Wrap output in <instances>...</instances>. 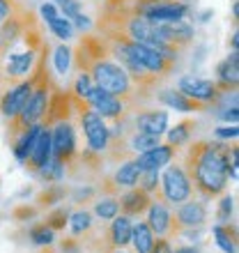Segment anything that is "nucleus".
Wrapping results in <instances>:
<instances>
[{
    "instance_id": "nucleus-16",
    "label": "nucleus",
    "mask_w": 239,
    "mask_h": 253,
    "mask_svg": "<svg viewBox=\"0 0 239 253\" xmlns=\"http://www.w3.org/2000/svg\"><path fill=\"white\" fill-rule=\"evenodd\" d=\"M51 157H53V152H51V129H46V126H44L26 164L33 168V170H37V173H40L41 168L51 161Z\"/></svg>"
},
{
    "instance_id": "nucleus-26",
    "label": "nucleus",
    "mask_w": 239,
    "mask_h": 253,
    "mask_svg": "<svg viewBox=\"0 0 239 253\" xmlns=\"http://www.w3.org/2000/svg\"><path fill=\"white\" fill-rule=\"evenodd\" d=\"M48 28H51V33L58 37V40L67 42V40H72L74 37V26H72V21L65 19V16H55V19L48 21Z\"/></svg>"
},
{
    "instance_id": "nucleus-42",
    "label": "nucleus",
    "mask_w": 239,
    "mask_h": 253,
    "mask_svg": "<svg viewBox=\"0 0 239 253\" xmlns=\"http://www.w3.org/2000/svg\"><path fill=\"white\" fill-rule=\"evenodd\" d=\"M150 253H173V249H170V244L166 240H154V247Z\"/></svg>"
},
{
    "instance_id": "nucleus-36",
    "label": "nucleus",
    "mask_w": 239,
    "mask_h": 253,
    "mask_svg": "<svg viewBox=\"0 0 239 253\" xmlns=\"http://www.w3.org/2000/svg\"><path fill=\"white\" fill-rule=\"evenodd\" d=\"M233 203H235L233 196H226V198L221 200V205H219V221H221V223H228V221H230L233 210H235Z\"/></svg>"
},
{
    "instance_id": "nucleus-29",
    "label": "nucleus",
    "mask_w": 239,
    "mask_h": 253,
    "mask_svg": "<svg viewBox=\"0 0 239 253\" xmlns=\"http://www.w3.org/2000/svg\"><path fill=\"white\" fill-rule=\"evenodd\" d=\"M92 87H94L92 76H90L87 72H80L79 76H76V83H74V94H76V99L87 101L90 92H92Z\"/></svg>"
},
{
    "instance_id": "nucleus-5",
    "label": "nucleus",
    "mask_w": 239,
    "mask_h": 253,
    "mask_svg": "<svg viewBox=\"0 0 239 253\" xmlns=\"http://www.w3.org/2000/svg\"><path fill=\"white\" fill-rule=\"evenodd\" d=\"M159 187L163 191V198L168 203H173V205H179V203H184V200L191 198V180H189V175L184 173V168L173 164V166H168L163 170V177L159 180Z\"/></svg>"
},
{
    "instance_id": "nucleus-41",
    "label": "nucleus",
    "mask_w": 239,
    "mask_h": 253,
    "mask_svg": "<svg viewBox=\"0 0 239 253\" xmlns=\"http://www.w3.org/2000/svg\"><path fill=\"white\" fill-rule=\"evenodd\" d=\"M72 26H76V28H79V30H85V33H87V30L92 28V21H90V19H87V16H85V14L80 12L79 16H76V19L72 21Z\"/></svg>"
},
{
    "instance_id": "nucleus-12",
    "label": "nucleus",
    "mask_w": 239,
    "mask_h": 253,
    "mask_svg": "<svg viewBox=\"0 0 239 253\" xmlns=\"http://www.w3.org/2000/svg\"><path fill=\"white\" fill-rule=\"evenodd\" d=\"M175 157V147L170 145H157L147 152H140L136 164L140 170H161L163 166H168Z\"/></svg>"
},
{
    "instance_id": "nucleus-6",
    "label": "nucleus",
    "mask_w": 239,
    "mask_h": 253,
    "mask_svg": "<svg viewBox=\"0 0 239 253\" xmlns=\"http://www.w3.org/2000/svg\"><path fill=\"white\" fill-rule=\"evenodd\" d=\"M80 126L85 131L90 152H104L108 147V143H111V129L106 126L104 118L97 111L87 108L85 104H83V111H80Z\"/></svg>"
},
{
    "instance_id": "nucleus-30",
    "label": "nucleus",
    "mask_w": 239,
    "mask_h": 253,
    "mask_svg": "<svg viewBox=\"0 0 239 253\" xmlns=\"http://www.w3.org/2000/svg\"><path fill=\"white\" fill-rule=\"evenodd\" d=\"M191 122H182V125H177L175 129H170L168 131V143H170V147H179L184 145L186 140H189V133H191Z\"/></svg>"
},
{
    "instance_id": "nucleus-11",
    "label": "nucleus",
    "mask_w": 239,
    "mask_h": 253,
    "mask_svg": "<svg viewBox=\"0 0 239 253\" xmlns=\"http://www.w3.org/2000/svg\"><path fill=\"white\" fill-rule=\"evenodd\" d=\"M159 35L168 44H173L175 48H184L186 44H191L193 40V28L186 23L184 19L179 21H166V23H154Z\"/></svg>"
},
{
    "instance_id": "nucleus-19",
    "label": "nucleus",
    "mask_w": 239,
    "mask_h": 253,
    "mask_svg": "<svg viewBox=\"0 0 239 253\" xmlns=\"http://www.w3.org/2000/svg\"><path fill=\"white\" fill-rule=\"evenodd\" d=\"M44 126L37 122V125H30L28 129H23V133H21V138L16 140V145H14V154H16V159L21 161V164H26L28 157H30V152H33L35 143H37V138H40V133Z\"/></svg>"
},
{
    "instance_id": "nucleus-45",
    "label": "nucleus",
    "mask_w": 239,
    "mask_h": 253,
    "mask_svg": "<svg viewBox=\"0 0 239 253\" xmlns=\"http://www.w3.org/2000/svg\"><path fill=\"white\" fill-rule=\"evenodd\" d=\"M233 16H235V19H237V16H239V5H237V2H235V5H233Z\"/></svg>"
},
{
    "instance_id": "nucleus-1",
    "label": "nucleus",
    "mask_w": 239,
    "mask_h": 253,
    "mask_svg": "<svg viewBox=\"0 0 239 253\" xmlns=\"http://www.w3.org/2000/svg\"><path fill=\"white\" fill-rule=\"evenodd\" d=\"M223 145L219 143H196L189 152V166L196 187L207 198H214L228 187V164Z\"/></svg>"
},
{
    "instance_id": "nucleus-2",
    "label": "nucleus",
    "mask_w": 239,
    "mask_h": 253,
    "mask_svg": "<svg viewBox=\"0 0 239 253\" xmlns=\"http://www.w3.org/2000/svg\"><path fill=\"white\" fill-rule=\"evenodd\" d=\"M40 35L30 26L26 35V42H23V48H16L14 44L9 51H7L0 60H2V76L5 79H23L33 72L35 67V58H37V46H40Z\"/></svg>"
},
{
    "instance_id": "nucleus-39",
    "label": "nucleus",
    "mask_w": 239,
    "mask_h": 253,
    "mask_svg": "<svg viewBox=\"0 0 239 253\" xmlns=\"http://www.w3.org/2000/svg\"><path fill=\"white\" fill-rule=\"evenodd\" d=\"M67 219H69V216H67L65 210H58V212H53L51 216H48V226L51 228H62L67 223Z\"/></svg>"
},
{
    "instance_id": "nucleus-3",
    "label": "nucleus",
    "mask_w": 239,
    "mask_h": 253,
    "mask_svg": "<svg viewBox=\"0 0 239 253\" xmlns=\"http://www.w3.org/2000/svg\"><path fill=\"white\" fill-rule=\"evenodd\" d=\"M87 74L92 76L94 85H99L101 90L115 94L120 99H124V97L131 94V76H129V74L124 72V67L118 65V62L101 58V60L92 62V67H90Z\"/></svg>"
},
{
    "instance_id": "nucleus-38",
    "label": "nucleus",
    "mask_w": 239,
    "mask_h": 253,
    "mask_svg": "<svg viewBox=\"0 0 239 253\" xmlns=\"http://www.w3.org/2000/svg\"><path fill=\"white\" fill-rule=\"evenodd\" d=\"M239 136V129H237V125H223V126H219V129H216V138H237Z\"/></svg>"
},
{
    "instance_id": "nucleus-44",
    "label": "nucleus",
    "mask_w": 239,
    "mask_h": 253,
    "mask_svg": "<svg viewBox=\"0 0 239 253\" xmlns=\"http://www.w3.org/2000/svg\"><path fill=\"white\" fill-rule=\"evenodd\" d=\"M230 42H233V51H237V44H239V35L235 33V35H233V40H230Z\"/></svg>"
},
{
    "instance_id": "nucleus-37",
    "label": "nucleus",
    "mask_w": 239,
    "mask_h": 253,
    "mask_svg": "<svg viewBox=\"0 0 239 253\" xmlns=\"http://www.w3.org/2000/svg\"><path fill=\"white\" fill-rule=\"evenodd\" d=\"M19 5H21L19 0H0V23H2L9 14L16 12V7Z\"/></svg>"
},
{
    "instance_id": "nucleus-40",
    "label": "nucleus",
    "mask_w": 239,
    "mask_h": 253,
    "mask_svg": "<svg viewBox=\"0 0 239 253\" xmlns=\"http://www.w3.org/2000/svg\"><path fill=\"white\" fill-rule=\"evenodd\" d=\"M40 14H41V19H44V21L48 23L51 19H55V16H58V7H55L53 2H41Z\"/></svg>"
},
{
    "instance_id": "nucleus-17",
    "label": "nucleus",
    "mask_w": 239,
    "mask_h": 253,
    "mask_svg": "<svg viewBox=\"0 0 239 253\" xmlns=\"http://www.w3.org/2000/svg\"><path fill=\"white\" fill-rule=\"evenodd\" d=\"M136 126L138 131L161 136L168 131V113L166 111H143L136 115Z\"/></svg>"
},
{
    "instance_id": "nucleus-31",
    "label": "nucleus",
    "mask_w": 239,
    "mask_h": 253,
    "mask_svg": "<svg viewBox=\"0 0 239 253\" xmlns=\"http://www.w3.org/2000/svg\"><path fill=\"white\" fill-rule=\"evenodd\" d=\"M30 240L37 244V247H48V244H53V228L51 226H37V228H33L30 230Z\"/></svg>"
},
{
    "instance_id": "nucleus-20",
    "label": "nucleus",
    "mask_w": 239,
    "mask_h": 253,
    "mask_svg": "<svg viewBox=\"0 0 239 253\" xmlns=\"http://www.w3.org/2000/svg\"><path fill=\"white\" fill-rule=\"evenodd\" d=\"M136 249V253H150L154 247V233L150 230L145 221H138L136 226L131 228V240H129Z\"/></svg>"
},
{
    "instance_id": "nucleus-25",
    "label": "nucleus",
    "mask_w": 239,
    "mask_h": 253,
    "mask_svg": "<svg viewBox=\"0 0 239 253\" xmlns=\"http://www.w3.org/2000/svg\"><path fill=\"white\" fill-rule=\"evenodd\" d=\"M131 150L133 152H147V150H152V147L159 145V136H152V133H145V131H136L131 136Z\"/></svg>"
},
{
    "instance_id": "nucleus-33",
    "label": "nucleus",
    "mask_w": 239,
    "mask_h": 253,
    "mask_svg": "<svg viewBox=\"0 0 239 253\" xmlns=\"http://www.w3.org/2000/svg\"><path fill=\"white\" fill-rule=\"evenodd\" d=\"M53 62H55V69H58V74H62L65 76L67 72H69V67H72V51L62 44V46L55 48V55H53Z\"/></svg>"
},
{
    "instance_id": "nucleus-7",
    "label": "nucleus",
    "mask_w": 239,
    "mask_h": 253,
    "mask_svg": "<svg viewBox=\"0 0 239 253\" xmlns=\"http://www.w3.org/2000/svg\"><path fill=\"white\" fill-rule=\"evenodd\" d=\"M179 92L184 94V97H189L191 101H196V104H209V101H216L219 99V87H216V83H212V81L207 79H198V76H182L179 79Z\"/></svg>"
},
{
    "instance_id": "nucleus-34",
    "label": "nucleus",
    "mask_w": 239,
    "mask_h": 253,
    "mask_svg": "<svg viewBox=\"0 0 239 253\" xmlns=\"http://www.w3.org/2000/svg\"><path fill=\"white\" fill-rule=\"evenodd\" d=\"M226 164H228V175L233 177V182H237V177H239V173H237V168H239V150H237V145L228 147Z\"/></svg>"
},
{
    "instance_id": "nucleus-32",
    "label": "nucleus",
    "mask_w": 239,
    "mask_h": 253,
    "mask_svg": "<svg viewBox=\"0 0 239 253\" xmlns=\"http://www.w3.org/2000/svg\"><path fill=\"white\" fill-rule=\"evenodd\" d=\"M159 170H140V177H138V184L136 187L143 189L145 193L150 191H157L159 189Z\"/></svg>"
},
{
    "instance_id": "nucleus-15",
    "label": "nucleus",
    "mask_w": 239,
    "mask_h": 253,
    "mask_svg": "<svg viewBox=\"0 0 239 253\" xmlns=\"http://www.w3.org/2000/svg\"><path fill=\"white\" fill-rule=\"evenodd\" d=\"M147 226H150V230H152L154 235H166L168 230H170V226H173V216H170V212H168V207L163 205V203H159V200H154V203H150L147 205Z\"/></svg>"
},
{
    "instance_id": "nucleus-27",
    "label": "nucleus",
    "mask_w": 239,
    "mask_h": 253,
    "mask_svg": "<svg viewBox=\"0 0 239 253\" xmlns=\"http://www.w3.org/2000/svg\"><path fill=\"white\" fill-rule=\"evenodd\" d=\"M69 228H72L74 235H83L92 228V214L85 212V210H79L69 216Z\"/></svg>"
},
{
    "instance_id": "nucleus-13",
    "label": "nucleus",
    "mask_w": 239,
    "mask_h": 253,
    "mask_svg": "<svg viewBox=\"0 0 239 253\" xmlns=\"http://www.w3.org/2000/svg\"><path fill=\"white\" fill-rule=\"evenodd\" d=\"M207 221V207L200 200H189L179 203L177 207V223L184 228H200Z\"/></svg>"
},
{
    "instance_id": "nucleus-14",
    "label": "nucleus",
    "mask_w": 239,
    "mask_h": 253,
    "mask_svg": "<svg viewBox=\"0 0 239 253\" xmlns=\"http://www.w3.org/2000/svg\"><path fill=\"white\" fill-rule=\"evenodd\" d=\"M216 74H219V83L216 87H221L223 92H233L237 90V81H239V53L233 51L226 60L216 67Z\"/></svg>"
},
{
    "instance_id": "nucleus-8",
    "label": "nucleus",
    "mask_w": 239,
    "mask_h": 253,
    "mask_svg": "<svg viewBox=\"0 0 239 253\" xmlns=\"http://www.w3.org/2000/svg\"><path fill=\"white\" fill-rule=\"evenodd\" d=\"M51 152L55 159L65 161V164L76 154V131L67 120H60L51 129Z\"/></svg>"
},
{
    "instance_id": "nucleus-23",
    "label": "nucleus",
    "mask_w": 239,
    "mask_h": 253,
    "mask_svg": "<svg viewBox=\"0 0 239 253\" xmlns=\"http://www.w3.org/2000/svg\"><path fill=\"white\" fill-rule=\"evenodd\" d=\"M113 223H111V240H113L115 247H124V244H129V240H131V219L129 216H115V219H111Z\"/></svg>"
},
{
    "instance_id": "nucleus-9",
    "label": "nucleus",
    "mask_w": 239,
    "mask_h": 253,
    "mask_svg": "<svg viewBox=\"0 0 239 253\" xmlns=\"http://www.w3.org/2000/svg\"><path fill=\"white\" fill-rule=\"evenodd\" d=\"M33 87H35V79H28V81H21L19 85L9 87L5 94H2V99H0V113L14 120L16 115L23 111V106L28 104L30 99V94H33Z\"/></svg>"
},
{
    "instance_id": "nucleus-18",
    "label": "nucleus",
    "mask_w": 239,
    "mask_h": 253,
    "mask_svg": "<svg viewBox=\"0 0 239 253\" xmlns=\"http://www.w3.org/2000/svg\"><path fill=\"white\" fill-rule=\"evenodd\" d=\"M118 203H120V210L124 212V216H138V214H143L147 210L150 198H147V193L143 191V189L133 187L131 191H126Z\"/></svg>"
},
{
    "instance_id": "nucleus-28",
    "label": "nucleus",
    "mask_w": 239,
    "mask_h": 253,
    "mask_svg": "<svg viewBox=\"0 0 239 253\" xmlns=\"http://www.w3.org/2000/svg\"><path fill=\"white\" fill-rule=\"evenodd\" d=\"M214 237H216V244L223 253H235V233H230V228L226 226H214Z\"/></svg>"
},
{
    "instance_id": "nucleus-22",
    "label": "nucleus",
    "mask_w": 239,
    "mask_h": 253,
    "mask_svg": "<svg viewBox=\"0 0 239 253\" xmlns=\"http://www.w3.org/2000/svg\"><path fill=\"white\" fill-rule=\"evenodd\" d=\"M138 177H140V168H138V164H136V159H131V161H124V164L115 170L113 182L118 187L133 189L138 184Z\"/></svg>"
},
{
    "instance_id": "nucleus-10",
    "label": "nucleus",
    "mask_w": 239,
    "mask_h": 253,
    "mask_svg": "<svg viewBox=\"0 0 239 253\" xmlns=\"http://www.w3.org/2000/svg\"><path fill=\"white\" fill-rule=\"evenodd\" d=\"M87 104L101 115V118H120V115L124 113V101L115 97V94L106 92V90H101L99 85L92 87V92L87 97Z\"/></svg>"
},
{
    "instance_id": "nucleus-4",
    "label": "nucleus",
    "mask_w": 239,
    "mask_h": 253,
    "mask_svg": "<svg viewBox=\"0 0 239 253\" xmlns=\"http://www.w3.org/2000/svg\"><path fill=\"white\" fill-rule=\"evenodd\" d=\"M48 99H51V92H48V83L44 81V65L40 62V74L35 76L33 94H30L28 104L23 106V111L14 118V120H16V125H21L23 129H28L30 125H37V122L46 115Z\"/></svg>"
},
{
    "instance_id": "nucleus-46",
    "label": "nucleus",
    "mask_w": 239,
    "mask_h": 253,
    "mask_svg": "<svg viewBox=\"0 0 239 253\" xmlns=\"http://www.w3.org/2000/svg\"><path fill=\"white\" fill-rule=\"evenodd\" d=\"M118 253H124V251H118Z\"/></svg>"
},
{
    "instance_id": "nucleus-43",
    "label": "nucleus",
    "mask_w": 239,
    "mask_h": 253,
    "mask_svg": "<svg viewBox=\"0 0 239 253\" xmlns=\"http://www.w3.org/2000/svg\"><path fill=\"white\" fill-rule=\"evenodd\" d=\"M173 253H200L198 249H193V247H179V249H175Z\"/></svg>"
},
{
    "instance_id": "nucleus-35",
    "label": "nucleus",
    "mask_w": 239,
    "mask_h": 253,
    "mask_svg": "<svg viewBox=\"0 0 239 253\" xmlns=\"http://www.w3.org/2000/svg\"><path fill=\"white\" fill-rule=\"evenodd\" d=\"M55 5L62 9L65 19H69V21H74L80 14V2L79 0H55Z\"/></svg>"
},
{
    "instance_id": "nucleus-24",
    "label": "nucleus",
    "mask_w": 239,
    "mask_h": 253,
    "mask_svg": "<svg viewBox=\"0 0 239 253\" xmlns=\"http://www.w3.org/2000/svg\"><path fill=\"white\" fill-rule=\"evenodd\" d=\"M94 214L99 216L101 221H111L120 214V203L118 198H101L94 203Z\"/></svg>"
},
{
    "instance_id": "nucleus-21",
    "label": "nucleus",
    "mask_w": 239,
    "mask_h": 253,
    "mask_svg": "<svg viewBox=\"0 0 239 253\" xmlns=\"http://www.w3.org/2000/svg\"><path fill=\"white\" fill-rule=\"evenodd\" d=\"M159 101H161V104H166L168 108L182 111V113H191V111H196V108L200 106V104L191 101L189 97H184L179 90H163V92L159 94Z\"/></svg>"
}]
</instances>
